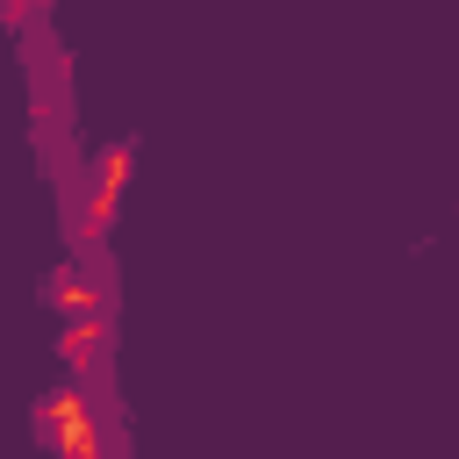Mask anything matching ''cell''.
<instances>
[{"instance_id": "1", "label": "cell", "mask_w": 459, "mask_h": 459, "mask_svg": "<svg viewBox=\"0 0 459 459\" xmlns=\"http://www.w3.org/2000/svg\"><path fill=\"white\" fill-rule=\"evenodd\" d=\"M43 437H57L72 459H86V452H93V423H86V402H79V387H57V394H43Z\"/></svg>"}]
</instances>
